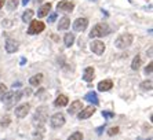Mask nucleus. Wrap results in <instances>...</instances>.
I'll return each mask as SVG.
<instances>
[{
    "label": "nucleus",
    "mask_w": 153,
    "mask_h": 140,
    "mask_svg": "<svg viewBox=\"0 0 153 140\" xmlns=\"http://www.w3.org/2000/svg\"><path fill=\"white\" fill-rule=\"evenodd\" d=\"M48 17V24H54L55 19H57V13H51L50 15H47Z\"/></svg>",
    "instance_id": "obj_32"
},
{
    "label": "nucleus",
    "mask_w": 153,
    "mask_h": 140,
    "mask_svg": "<svg viewBox=\"0 0 153 140\" xmlns=\"http://www.w3.org/2000/svg\"><path fill=\"white\" fill-rule=\"evenodd\" d=\"M51 7H53V4L51 3H46V4H43L42 7L39 8V11H37V17L39 18H44L48 15V13L51 11Z\"/></svg>",
    "instance_id": "obj_16"
},
{
    "label": "nucleus",
    "mask_w": 153,
    "mask_h": 140,
    "mask_svg": "<svg viewBox=\"0 0 153 140\" xmlns=\"http://www.w3.org/2000/svg\"><path fill=\"white\" fill-rule=\"evenodd\" d=\"M132 41H134V36L130 35V33H124V35H120L114 40V47L119 49H126L131 46Z\"/></svg>",
    "instance_id": "obj_2"
},
{
    "label": "nucleus",
    "mask_w": 153,
    "mask_h": 140,
    "mask_svg": "<svg viewBox=\"0 0 153 140\" xmlns=\"http://www.w3.org/2000/svg\"><path fill=\"white\" fill-rule=\"evenodd\" d=\"M50 125L54 129H58V128H62L65 125V116L62 113H55L50 119Z\"/></svg>",
    "instance_id": "obj_5"
},
{
    "label": "nucleus",
    "mask_w": 153,
    "mask_h": 140,
    "mask_svg": "<svg viewBox=\"0 0 153 140\" xmlns=\"http://www.w3.org/2000/svg\"><path fill=\"white\" fill-rule=\"evenodd\" d=\"M10 122H11V118L8 116H6V117H3V118H1L0 125H1V128H7V126L10 125Z\"/></svg>",
    "instance_id": "obj_29"
},
{
    "label": "nucleus",
    "mask_w": 153,
    "mask_h": 140,
    "mask_svg": "<svg viewBox=\"0 0 153 140\" xmlns=\"http://www.w3.org/2000/svg\"><path fill=\"white\" fill-rule=\"evenodd\" d=\"M141 65H142V58L139 55H137L134 59H132V63H131V69L132 70H138L139 67H141Z\"/></svg>",
    "instance_id": "obj_24"
},
{
    "label": "nucleus",
    "mask_w": 153,
    "mask_h": 140,
    "mask_svg": "<svg viewBox=\"0 0 153 140\" xmlns=\"http://www.w3.org/2000/svg\"><path fill=\"white\" fill-rule=\"evenodd\" d=\"M88 26V19L87 18H77L73 22V30L75 32H84Z\"/></svg>",
    "instance_id": "obj_10"
},
{
    "label": "nucleus",
    "mask_w": 153,
    "mask_h": 140,
    "mask_svg": "<svg viewBox=\"0 0 153 140\" xmlns=\"http://www.w3.org/2000/svg\"><path fill=\"white\" fill-rule=\"evenodd\" d=\"M4 48L8 54H14L18 51V41H15L14 39H7L6 44H4Z\"/></svg>",
    "instance_id": "obj_14"
},
{
    "label": "nucleus",
    "mask_w": 153,
    "mask_h": 140,
    "mask_svg": "<svg viewBox=\"0 0 153 140\" xmlns=\"http://www.w3.org/2000/svg\"><path fill=\"white\" fill-rule=\"evenodd\" d=\"M13 96H14V92H6V94H3V96H1V102H3L4 105L7 106V107H11V103H13Z\"/></svg>",
    "instance_id": "obj_19"
},
{
    "label": "nucleus",
    "mask_w": 153,
    "mask_h": 140,
    "mask_svg": "<svg viewBox=\"0 0 153 140\" xmlns=\"http://www.w3.org/2000/svg\"><path fill=\"white\" fill-rule=\"evenodd\" d=\"M33 15H35V11L33 10H25L24 11V14H22V21L25 22V24H29V22L32 21V18H33Z\"/></svg>",
    "instance_id": "obj_21"
},
{
    "label": "nucleus",
    "mask_w": 153,
    "mask_h": 140,
    "mask_svg": "<svg viewBox=\"0 0 153 140\" xmlns=\"http://www.w3.org/2000/svg\"><path fill=\"white\" fill-rule=\"evenodd\" d=\"M64 43L66 47L73 46V43H75V35H73V33H66L64 37Z\"/></svg>",
    "instance_id": "obj_22"
},
{
    "label": "nucleus",
    "mask_w": 153,
    "mask_h": 140,
    "mask_svg": "<svg viewBox=\"0 0 153 140\" xmlns=\"http://www.w3.org/2000/svg\"><path fill=\"white\" fill-rule=\"evenodd\" d=\"M102 117H105L106 119H109V118H112V117H114V113L113 111H108V110H103Z\"/></svg>",
    "instance_id": "obj_31"
},
{
    "label": "nucleus",
    "mask_w": 153,
    "mask_h": 140,
    "mask_svg": "<svg viewBox=\"0 0 153 140\" xmlns=\"http://www.w3.org/2000/svg\"><path fill=\"white\" fill-rule=\"evenodd\" d=\"M94 76H95V69L93 66H87L83 71V80L85 83H91L94 80Z\"/></svg>",
    "instance_id": "obj_12"
},
{
    "label": "nucleus",
    "mask_w": 153,
    "mask_h": 140,
    "mask_svg": "<svg viewBox=\"0 0 153 140\" xmlns=\"http://www.w3.org/2000/svg\"><path fill=\"white\" fill-rule=\"evenodd\" d=\"M29 1H30V0H22V4H24V6H26Z\"/></svg>",
    "instance_id": "obj_37"
},
{
    "label": "nucleus",
    "mask_w": 153,
    "mask_h": 140,
    "mask_svg": "<svg viewBox=\"0 0 153 140\" xmlns=\"http://www.w3.org/2000/svg\"><path fill=\"white\" fill-rule=\"evenodd\" d=\"M66 140H83V133H82V132H75V133H72V135H71V136H69Z\"/></svg>",
    "instance_id": "obj_27"
},
{
    "label": "nucleus",
    "mask_w": 153,
    "mask_h": 140,
    "mask_svg": "<svg viewBox=\"0 0 153 140\" xmlns=\"http://www.w3.org/2000/svg\"><path fill=\"white\" fill-rule=\"evenodd\" d=\"M82 109H83L82 100H73L71 103V106H69V109H68V114L69 116H75V114H77Z\"/></svg>",
    "instance_id": "obj_11"
},
{
    "label": "nucleus",
    "mask_w": 153,
    "mask_h": 140,
    "mask_svg": "<svg viewBox=\"0 0 153 140\" xmlns=\"http://www.w3.org/2000/svg\"><path fill=\"white\" fill-rule=\"evenodd\" d=\"M119 132H120V128H119V126H114V128H111V129L108 130V135H109V136H114V135H117Z\"/></svg>",
    "instance_id": "obj_30"
},
{
    "label": "nucleus",
    "mask_w": 153,
    "mask_h": 140,
    "mask_svg": "<svg viewBox=\"0 0 153 140\" xmlns=\"http://www.w3.org/2000/svg\"><path fill=\"white\" fill-rule=\"evenodd\" d=\"M44 29H46V25L43 24L42 21H30L29 28H28V35H30V36L39 35Z\"/></svg>",
    "instance_id": "obj_4"
},
{
    "label": "nucleus",
    "mask_w": 153,
    "mask_h": 140,
    "mask_svg": "<svg viewBox=\"0 0 153 140\" xmlns=\"http://www.w3.org/2000/svg\"><path fill=\"white\" fill-rule=\"evenodd\" d=\"M69 103V98L66 95L61 94L57 96V99L54 100V106H57V107H65V106Z\"/></svg>",
    "instance_id": "obj_15"
},
{
    "label": "nucleus",
    "mask_w": 153,
    "mask_h": 140,
    "mask_svg": "<svg viewBox=\"0 0 153 140\" xmlns=\"http://www.w3.org/2000/svg\"><path fill=\"white\" fill-rule=\"evenodd\" d=\"M90 49H91L95 55H102V54L105 52L106 47H105V44H103L101 40H93V43L90 44Z\"/></svg>",
    "instance_id": "obj_6"
},
{
    "label": "nucleus",
    "mask_w": 153,
    "mask_h": 140,
    "mask_svg": "<svg viewBox=\"0 0 153 140\" xmlns=\"http://www.w3.org/2000/svg\"><path fill=\"white\" fill-rule=\"evenodd\" d=\"M29 111H30V105L29 103H24V105H19L18 107H15L14 113L18 118H25L29 114Z\"/></svg>",
    "instance_id": "obj_8"
},
{
    "label": "nucleus",
    "mask_w": 153,
    "mask_h": 140,
    "mask_svg": "<svg viewBox=\"0 0 153 140\" xmlns=\"http://www.w3.org/2000/svg\"><path fill=\"white\" fill-rule=\"evenodd\" d=\"M152 67H153L152 62H150L149 65H148V66L145 67V74H146V76H148V74H149V76H150V74H152Z\"/></svg>",
    "instance_id": "obj_33"
},
{
    "label": "nucleus",
    "mask_w": 153,
    "mask_h": 140,
    "mask_svg": "<svg viewBox=\"0 0 153 140\" xmlns=\"http://www.w3.org/2000/svg\"><path fill=\"white\" fill-rule=\"evenodd\" d=\"M112 87H113V81L109 80V78L100 81V83H98V85H97L98 91H101V92H108L109 89H112Z\"/></svg>",
    "instance_id": "obj_13"
},
{
    "label": "nucleus",
    "mask_w": 153,
    "mask_h": 140,
    "mask_svg": "<svg viewBox=\"0 0 153 140\" xmlns=\"http://www.w3.org/2000/svg\"><path fill=\"white\" fill-rule=\"evenodd\" d=\"M94 113H95V107H94V106H87V107H83V109L77 113V118L79 119H87L93 116Z\"/></svg>",
    "instance_id": "obj_9"
},
{
    "label": "nucleus",
    "mask_w": 153,
    "mask_h": 140,
    "mask_svg": "<svg viewBox=\"0 0 153 140\" xmlns=\"http://www.w3.org/2000/svg\"><path fill=\"white\" fill-rule=\"evenodd\" d=\"M47 111H48V107H47V106H40V107H37L35 116H33V122L37 126H43L44 122L47 121Z\"/></svg>",
    "instance_id": "obj_3"
},
{
    "label": "nucleus",
    "mask_w": 153,
    "mask_h": 140,
    "mask_svg": "<svg viewBox=\"0 0 153 140\" xmlns=\"http://www.w3.org/2000/svg\"><path fill=\"white\" fill-rule=\"evenodd\" d=\"M109 32H111V28H109V25L108 24H97L91 32H90V37L91 39H97V37H103V36H108L109 35Z\"/></svg>",
    "instance_id": "obj_1"
},
{
    "label": "nucleus",
    "mask_w": 153,
    "mask_h": 140,
    "mask_svg": "<svg viewBox=\"0 0 153 140\" xmlns=\"http://www.w3.org/2000/svg\"><path fill=\"white\" fill-rule=\"evenodd\" d=\"M6 1H7V0H0V10L3 8V6H4V3H6Z\"/></svg>",
    "instance_id": "obj_36"
},
{
    "label": "nucleus",
    "mask_w": 153,
    "mask_h": 140,
    "mask_svg": "<svg viewBox=\"0 0 153 140\" xmlns=\"http://www.w3.org/2000/svg\"><path fill=\"white\" fill-rule=\"evenodd\" d=\"M14 19H8V18H6V19H3V22H1V25H3V28H13V25H14Z\"/></svg>",
    "instance_id": "obj_28"
},
{
    "label": "nucleus",
    "mask_w": 153,
    "mask_h": 140,
    "mask_svg": "<svg viewBox=\"0 0 153 140\" xmlns=\"http://www.w3.org/2000/svg\"><path fill=\"white\" fill-rule=\"evenodd\" d=\"M84 100L90 102V103H93L94 106H98V105H100V99H98V96H97L95 92H93V91H90V92H87V94H85Z\"/></svg>",
    "instance_id": "obj_17"
},
{
    "label": "nucleus",
    "mask_w": 153,
    "mask_h": 140,
    "mask_svg": "<svg viewBox=\"0 0 153 140\" xmlns=\"http://www.w3.org/2000/svg\"><path fill=\"white\" fill-rule=\"evenodd\" d=\"M71 26V19L68 17H62L59 19V24H58V30H66Z\"/></svg>",
    "instance_id": "obj_18"
},
{
    "label": "nucleus",
    "mask_w": 153,
    "mask_h": 140,
    "mask_svg": "<svg viewBox=\"0 0 153 140\" xmlns=\"http://www.w3.org/2000/svg\"><path fill=\"white\" fill-rule=\"evenodd\" d=\"M43 133H44L43 126H37V130H35V132H33V137H35V139H37V140H42L43 136H44Z\"/></svg>",
    "instance_id": "obj_26"
},
{
    "label": "nucleus",
    "mask_w": 153,
    "mask_h": 140,
    "mask_svg": "<svg viewBox=\"0 0 153 140\" xmlns=\"http://www.w3.org/2000/svg\"><path fill=\"white\" fill-rule=\"evenodd\" d=\"M139 88L141 89H143V91H152V88H153V81L150 80H145L141 83V85H139Z\"/></svg>",
    "instance_id": "obj_23"
},
{
    "label": "nucleus",
    "mask_w": 153,
    "mask_h": 140,
    "mask_svg": "<svg viewBox=\"0 0 153 140\" xmlns=\"http://www.w3.org/2000/svg\"><path fill=\"white\" fill-rule=\"evenodd\" d=\"M7 3V10L8 11H14L15 8L18 7V4H19V0H8L6 1Z\"/></svg>",
    "instance_id": "obj_25"
},
{
    "label": "nucleus",
    "mask_w": 153,
    "mask_h": 140,
    "mask_svg": "<svg viewBox=\"0 0 153 140\" xmlns=\"http://www.w3.org/2000/svg\"><path fill=\"white\" fill-rule=\"evenodd\" d=\"M75 8V4L73 1H69V0H62L57 4V10L61 13H72Z\"/></svg>",
    "instance_id": "obj_7"
},
{
    "label": "nucleus",
    "mask_w": 153,
    "mask_h": 140,
    "mask_svg": "<svg viewBox=\"0 0 153 140\" xmlns=\"http://www.w3.org/2000/svg\"><path fill=\"white\" fill-rule=\"evenodd\" d=\"M7 92V87L4 84H0V95H3V94H6Z\"/></svg>",
    "instance_id": "obj_34"
},
{
    "label": "nucleus",
    "mask_w": 153,
    "mask_h": 140,
    "mask_svg": "<svg viewBox=\"0 0 153 140\" xmlns=\"http://www.w3.org/2000/svg\"><path fill=\"white\" fill-rule=\"evenodd\" d=\"M91 1H94V3H97V1H100V0H91Z\"/></svg>",
    "instance_id": "obj_38"
},
{
    "label": "nucleus",
    "mask_w": 153,
    "mask_h": 140,
    "mask_svg": "<svg viewBox=\"0 0 153 140\" xmlns=\"http://www.w3.org/2000/svg\"><path fill=\"white\" fill-rule=\"evenodd\" d=\"M103 129H105V124H103L102 126H100V128H97V133H98V135H102Z\"/></svg>",
    "instance_id": "obj_35"
},
{
    "label": "nucleus",
    "mask_w": 153,
    "mask_h": 140,
    "mask_svg": "<svg viewBox=\"0 0 153 140\" xmlns=\"http://www.w3.org/2000/svg\"><path fill=\"white\" fill-rule=\"evenodd\" d=\"M42 81H43V74L37 73V74H35V76H32V77L29 78V84L32 85V87H37V85H40Z\"/></svg>",
    "instance_id": "obj_20"
}]
</instances>
